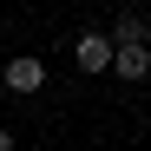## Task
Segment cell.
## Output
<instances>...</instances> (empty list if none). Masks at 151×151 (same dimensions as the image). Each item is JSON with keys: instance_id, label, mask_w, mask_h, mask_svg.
<instances>
[{"instance_id": "6da1fadb", "label": "cell", "mask_w": 151, "mask_h": 151, "mask_svg": "<svg viewBox=\"0 0 151 151\" xmlns=\"http://www.w3.org/2000/svg\"><path fill=\"white\" fill-rule=\"evenodd\" d=\"M72 66H79V72H105V66H112V40H105V27H86L79 40H72Z\"/></svg>"}, {"instance_id": "7a4b0ae2", "label": "cell", "mask_w": 151, "mask_h": 151, "mask_svg": "<svg viewBox=\"0 0 151 151\" xmlns=\"http://www.w3.org/2000/svg\"><path fill=\"white\" fill-rule=\"evenodd\" d=\"M0 79H7V92H20V99H33V92L46 86V66H40L33 53H13L7 66H0Z\"/></svg>"}, {"instance_id": "3957f363", "label": "cell", "mask_w": 151, "mask_h": 151, "mask_svg": "<svg viewBox=\"0 0 151 151\" xmlns=\"http://www.w3.org/2000/svg\"><path fill=\"white\" fill-rule=\"evenodd\" d=\"M105 40H112V46H151V20H145L138 7H125L112 27H105Z\"/></svg>"}, {"instance_id": "277c9868", "label": "cell", "mask_w": 151, "mask_h": 151, "mask_svg": "<svg viewBox=\"0 0 151 151\" xmlns=\"http://www.w3.org/2000/svg\"><path fill=\"white\" fill-rule=\"evenodd\" d=\"M105 72H118V79H151V46H112V66Z\"/></svg>"}, {"instance_id": "5b68a950", "label": "cell", "mask_w": 151, "mask_h": 151, "mask_svg": "<svg viewBox=\"0 0 151 151\" xmlns=\"http://www.w3.org/2000/svg\"><path fill=\"white\" fill-rule=\"evenodd\" d=\"M0 151H13V132H7V125H0Z\"/></svg>"}]
</instances>
